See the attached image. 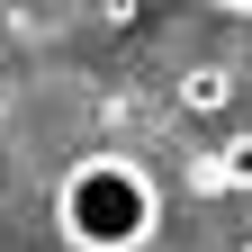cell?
Returning a JSON list of instances; mask_svg holds the SVG:
<instances>
[{
    "label": "cell",
    "mask_w": 252,
    "mask_h": 252,
    "mask_svg": "<svg viewBox=\"0 0 252 252\" xmlns=\"http://www.w3.org/2000/svg\"><path fill=\"white\" fill-rule=\"evenodd\" d=\"M54 225L72 252H144L153 225H162V189L126 153H81L54 180Z\"/></svg>",
    "instance_id": "1"
},
{
    "label": "cell",
    "mask_w": 252,
    "mask_h": 252,
    "mask_svg": "<svg viewBox=\"0 0 252 252\" xmlns=\"http://www.w3.org/2000/svg\"><path fill=\"white\" fill-rule=\"evenodd\" d=\"M171 99H180L189 117H225V108H234V72H225V63H189Z\"/></svg>",
    "instance_id": "2"
},
{
    "label": "cell",
    "mask_w": 252,
    "mask_h": 252,
    "mask_svg": "<svg viewBox=\"0 0 252 252\" xmlns=\"http://www.w3.org/2000/svg\"><path fill=\"white\" fill-rule=\"evenodd\" d=\"M198 189H252V126H234V135L198 162Z\"/></svg>",
    "instance_id": "3"
},
{
    "label": "cell",
    "mask_w": 252,
    "mask_h": 252,
    "mask_svg": "<svg viewBox=\"0 0 252 252\" xmlns=\"http://www.w3.org/2000/svg\"><path fill=\"white\" fill-rule=\"evenodd\" d=\"M234 252H252V243H234Z\"/></svg>",
    "instance_id": "4"
}]
</instances>
